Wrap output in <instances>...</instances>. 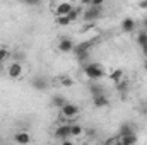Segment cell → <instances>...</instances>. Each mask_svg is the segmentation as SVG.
Instances as JSON below:
<instances>
[{
    "mask_svg": "<svg viewBox=\"0 0 147 145\" xmlns=\"http://www.w3.org/2000/svg\"><path fill=\"white\" fill-rule=\"evenodd\" d=\"M84 73H86L87 79H91V80H99V79L106 77L105 68H103L99 63H86V65H84Z\"/></svg>",
    "mask_w": 147,
    "mask_h": 145,
    "instance_id": "1",
    "label": "cell"
},
{
    "mask_svg": "<svg viewBox=\"0 0 147 145\" xmlns=\"http://www.w3.org/2000/svg\"><path fill=\"white\" fill-rule=\"evenodd\" d=\"M79 113H80V108L74 103H69V101L60 108V114H62L63 119H74V118L79 116Z\"/></svg>",
    "mask_w": 147,
    "mask_h": 145,
    "instance_id": "2",
    "label": "cell"
},
{
    "mask_svg": "<svg viewBox=\"0 0 147 145\" xmlns=\"http://www.w3.org/2000/svg\"><path fill=\"white\" fill-rule=\"evenodd\" d=\"M84 21L86 22H94L101 17V7H96V5H87L84 9V14H82Z\"/></svg>",
    "mask_w": 147,
    "mask_h": 145,
    "instance_id": "3",
    "label": "cell"
},
{
    "mask_svg": "<svg viewBox=\"0 0 147 145\" xmlns=\"http://www.w3.org/2000/svg\"><path fill=\"white\" fill-rule=\"evenodd\" d=\"M72 9H74V5L69 0H58V2L55 3L53 12H55V15H67Z\"/></svg>",
    "mask_w": 147,
    "mask_h": 145,
    "instance_id": "4",
    "label": "cell"
},
{
    "mask_svg": "<svg viewBox=\"0 0 147 145\" xmlns=\"http://www.w3.org/2000/svg\"><path fill=\"white\" fill-rule=\"evenodd\" d=\"M55 137H57L60 142L69 144V138H70V125H60V126H57Z\"/></svg>",
    "mask_w": 147,
    "mask_h": 145,
    "instance_id": "5",
    "label": "cell"
},
{
    "mask_svg": "<svg viewBox=\"0 0 147 145\" xmlns=\"http://www.w3.org/2000/svg\"><path fill=\"white\" fill-rule=\"evenodd\" d=\"M7 75L10 79H19L22 75V63L21 62H12L9 67H7Z\"/></svg>",
    "mask_w": 147,
    "mask_h": 145,
    "instance_id": "6",
    "label": "cell"
},
{
    "mask_svg": "<svg viewBox=\"0 0 147 145\" xmlns=\"http://www.w3.org/2000/svg\"><path fill=\"white\" fill-rule=\"evenodd\" d=\"M135 26H137V22L132 17H125L121 21V31L123 33H134L135 31Z\"/></svg>",
    "mask_w": 147,
    "mask_h": 145,
    "instance_id": "7",
    "label": "cell"
},
{
    "mask_svg": "<svg viewBox=\"0 0 147 145\" xmlns=\"http://www.w3.org/2000/svg\"><path fill=\"white\" fill-rule=\"evenodd\" d=\"M58 50H60L62 53H70V51H74V41L72 39H69V38L60 39V43H58Z\"/></svg>",
    "mask_w": 147,
    "mask_h": 145,
    "instance_id": "8",
    "label": "cell"
},
{
    "mask_svg": "<svg viewBox=\"0 0 147 145\" xmlns=\"http://www.w3.org/2000/svg\"><path fill=\"white\" fill-rule=\"evenodd\" d=\"M92 104H94V108H106L110 104V101L105 94H98V96L92 97Z\"/></svg>",
    "mask_w": 147,
    "mask_h": 145,
    "instance_id": "9",
    "label": "cell"
},
{
    "mask_svg": "<svg viewBox=\"0 0 147 145\" xmlns=\"http://www.w3.org/2000/svg\"><path fill=\"white\" fill-rule=\"evenodd\" d=\"M31 85H33L36 91H45V89L48 87V82H46L45 77H34V79L31 80Z\"/></svg>",
    "mask_w": 147,
    "mask_h": 145,
    "instance_id": "10",
    "label": "cell"
},
{
    "mask_svg": "<svg viewBox=\"0 0 147 145\" xmlns=\"http://www.w3.org/2000/svg\"><path fill=\"white\" fill-rule=\"evenodd\" d=\"M116 138H118V144H121V145H132L137 142L135 133H132V135H118Z\"/></svg>",
    "mask_w": 147,
    "mask_h": 145,
    "instance_id": "11",
    "label": "cell"
},
{
    "mask_svg": "<svg viewBox=\"0 0 147 145\" xmlns=\"http://www.w3.org/2000/svg\"><path fill=\"white\" fill-rule=\"evenodd\" d=\"M132 133H135V128L132 123H123L118 128V135H132Z\"/></svg>",
    "mask_w": 147,
    "mask_h": 145,
    "instance_id": "12",
    "label": "cell"
},
{
    "mask_svg": "<svg viewBox=\"0 0 147 145\" xmlns=\"http://www.w3.org/2000/svg\"><path fill=\"white\" fill-rule=\"evenodd\" d=\"M14 140H16L17 144H29V142H31V137H29L26 132H19V133H16Z\"/></svg>",
    "mask_w": 147,
    "mask_h": 145,
    "instance_id": "13",
    "label": "cell"
},
{
    "mask_svg": "<svg viewBox=\"0 0 147 145\" xmlns=\"http://www.w3.org/2000/svg\"><path fill=\"white\" fill-rule=\"evenodd\" d=\"M65 103H67V99H65L63 96H60V94H57V96L51 97V106H55V108H58V109L62 108Z\"/></svg>",
    "mask_w": 147,
    "mask_h": 145,
    "instance_id": "14",
    "label": "cell"
},
{
    "mask_svg": "<svg viewBox=\"0 0 147 145\" xmlns=\"http://www.w3.org/2000/svg\"><path fill=\"white\" fill-rule=\"evenodd\" d=\"M55 22H57V26H60V28H67L72 21L69 19V15H57V17H55Z\"/></svg>",
    "mask_w": 147,
    "mask_h": 145,
    "instance_id": "15",
    "label": "cell"
},
{
    "mask_svg": "<svg viewBox=\"0 0 147 145\" xmlns=\"http://www.w3.org/2000/svg\"><path fill=\"white\" fill-rule=\"evenodd\" d=\"M92 43H94V41H84V43H80V44H74V53H79V51H86V50H89V48L92 46Z\"/></svg>",
    "mask_w": 147,
    "mask_h": 145,
    "instance_id": "16",
    "label": "cell"
},
{
    "mask_svg": "<svg viewBox=\"0 0 147 145\" xmlns=\"http://www.w3.org/2000/svg\"><path fill=\"white\" fill-rule=\"evenodd\" d=\"M82 133H84V128L80 125H77V123L70 125V137H80Z\"/></svg>",
    "mask_w": 147,
    "mask_h": 145,
    "instance_id": "17",
    "label": "cell"
},
{
    "mask_svg": "<svg viewBox=\"0 0 147 145\" xmlns=\"http://www.w3.org/2000/svg\"><path fill=\"white\" fill-rule=\"evenodd\" d=\"M108 77H110L115 84H118V82L121 80V77H123V70H121V68H116V70H113Z\"/></svg>",
    "mask_w": 147,
    "mask_h": 145,
    "instance_id": "18",
    "label": "cell"
},
{
    "mask_svg": "<svg viewBox=\"0 0 147 145\" xmlns=\"http://www.w3.org/2000/svg\"><path fill=\"white\" fill-rule=\"evenodd\" d=\"M89 89H91L92 96H98V94H105V89H103V85H99V84H92Z\"/></svg>",
    "mask_w": 147,
    "mask_h": 145,
    "instance_id": "19",
    "label": "cell"
},
{
    "mask_svg": "<svg viewBox=\"0 0 147 145\" xmlns=\"http://www.w3.org/2000/svg\"><path fill=\"white\" fill-rule=\"evenodd\" d=\"M80 10H82V9H72V10L67 14V15H69V19H70L72 22H75V21L79 19V14H80Z\"/></svg>",
    "mask_w": 147,
    "mask_h": 145,
    "instance_id": "20",
    "label": "cell"
},
{
    "mask_svg": "<svg viewBox=\"0 0 147 145\" xmlns=\"http://www.w3.org/2000/svg\"><path fill=\"white\" fill-rule=\"evenodd\" d=\"M77 55V60L79 62H86L87 58H89V50H86V51H79V53H75Z\"/></svg>",
    "mask_w": 147,
    "mask_h": 145,
    "instance_id": "21",
    "label": "cell"
},
{
    "mask_svg": "<svg viewBox=\"0 0 147 145\" xmlns=\"http://www.w3.org/2000/svg\"><path fill=\"white\" fill-rule=\"evenodd\" d=\"M137 43H139V46L147 44V33H139V36H137Z\"/></svg>",
    "mask_w": 147,
    "mask_h": 145,
    "instance_id": "22",
    "label": "cell"
},
{
    "mask_svg": "<svg viewBox=\"0 0 147 145\" xmlns=\"http://www.w3.org/2000/svg\"><path fill=\"white\" fill-rule=\"evenodd\" d=\"M9 56V51H7V48H0V63L2 62H5V58Z\"/></svg>",
    "mask_w": 147,
    "mask_h": 145,
    "instance_id": "23",
    "label": "cell"
},
{
    "mask_svg": "<svg viewBox=\"0 0 147 145\" xmlns=\"http://www.w3.org/2000/svg\"><path fill=\"white\" fill-rule=\"evenodd\" d=\"M62 85L70 87V85H74V80L72 79H69V77H63V79H62Z\"/></svg>",
    "mask_w": 147,
    "mask_h": 145,
    "instance_id": "24",
    "label": "cell"
},
{
    "mask_svg": "<svg viewBox=\"0 0 147 145\" xmlns=\"http://www.w3.org/2000/svg\"><path fill=\"white\" fill-rule=\"evenodd\" d=\"M24 3H28V5H33V7H36L41 3V0H24Z\"/></svg>",
    "mask_w": 147,
    "mask_h": 145,
    "instance_id": "25",
    "label": "cell"
},
{
    "mask_svg": "<svg viewBox=\"0 0 147 145\" xmlns=\"http://www.w3.org/2000/svg\"><path fill=\"white\" fill-rule=\"evenodd\" d=\"M105 0H91V5H96V7H103Z\"/></svg>",
    "mask_w": 147,
    "mask_h": 145,
    "instance_id": "26",
    "label": "cell"
},
{
    "mask_svg": "<svg viewBox=\"0 0 147 145\" xmlns=\"http://www.w3.org/2000/svg\"><path fill=\"white\" fill-rule=\"evenodd\" d=\"M140 9H147V0H140Z\"/></svg>",
    "mask_w": 147,
    "mask_h": 145,
    "instance_id": "27",
    "label": "cell"
},
{
    "mask_svg": "<svg viewBox=\"0 0 147 145\" xmlns=\"http://www.w3.org/2000/svg\"><path fill=\"white\" fill-rule=\"evenodd\" d=\"M140 48H142V53H144V56H147V44L140 46Z\"/></svg>",
    "mask_w": 147,
    "mask_h": 145,
    "instance_id": "28",
    "label": "cell"
},
{
    "mask_svg": "<svg viewBox=\"0 0 147 145\" xmlns=\"http://www.w3.org/2000/svg\"><path fill=\"white\" fill-rule=\"evenodd\" d=\"M82 2V5H91V0H80Z\"/></svg>",
    "mask_w": 147,
    "mask_h": 145,
    "instance_id": "29",
    "label": "cell"
},
{
    "mask_svg": "<svg viewBox=\"0 0 147 145\" xmlns=\"http://www.w3.org/2000/svg\"><path fill=\"white\" fill-rule=\"evenodd\" d=\"M144 68H146V73H147V63H146V67H144Z\"/></svg>",
    "mask_w": 147,
    "mask_h": 145,
    "instance_id": "30",
    "label": "cell"
},
{
    "mask_svg": "<svg viewBox=\"0 0 147 145\" xmlns=\"http://www.w3.org/2000/svg\"><path fill=\"white\" fill-rule=\"evenodd\" d=\"M21 2H24V0H21Z\"/></svg>",
    "mask_w": 147,
    "mask_h": 145,
    "instance_id": "31",
    "label": "cell"
}]
</instances>
